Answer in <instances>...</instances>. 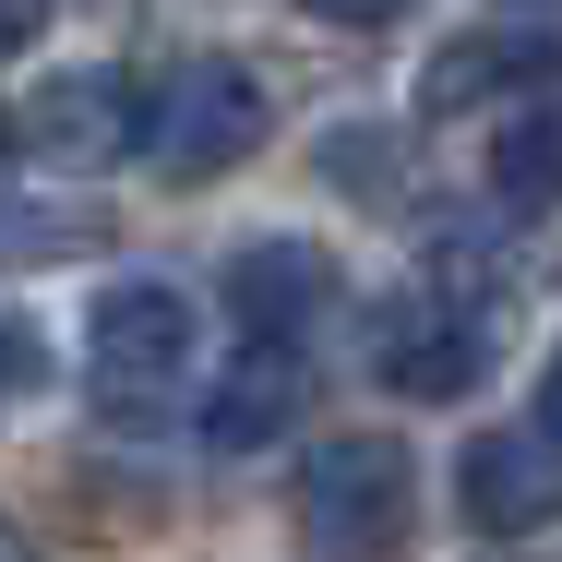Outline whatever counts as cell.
Returning a JSON list of instances; mask_svg holds the SVG:
<instances>
[{
    "label": "cell",
    "instance_id": "obj_15",
    "mask_svg": "<svg viewBox=\"0 0 562 562\" xmlns=\"http://www.w3.org/2000/svg\"><path fill=\"white\" fill-rule=\"evenodd\" d=\"M539 431L562 443V347H551V371H539Z\"/></svg>",
    "mask_w": 562,
    "mask_h": 562
},
{
    "label": "cell",
    "instance_id": "obj_14",
    "mask_svg": "<svg viewBox=\"0 0 562 562\" xmlns=\"http://www.w3.org/2000/svg\"><path fill=\"white\" fill-rule=\"evenodd\" d=\"M36 36H48V0H0V60H24Z\"/></svg>",
    "mask_w": 562,
    "mask_h": 562
},
{
    "label": "cell",
    "instance_id": "obj_11",
    "mask_svg": "<svg viewBox=\"0 0 562 562\" xmlns=\"http://www.w3.org/2000/svg\"><path fill=\"white\" fill-rule=\"evenodd\" d=\"M324 180L359 192V204H383L395 192V132H324Z\"/></svg>",
    "mask_w": 562,
    "mask_h": 562
},
{
    "label": "cell",
    "instance_id": "obj_12",
    "mask_svg": "<svg viewBox=\"0 0 562 562\" xmlns=\"http://www.w3.org/2000/svg\"><path fill=\"white\" fill-rule=\"evenodd\" d=\"M36 371H48V347H36V324H24V312H0V407H12V395H24Z\"/></svg>",
    "mask_w": 562,
    "mask_h": 562
},
{
    "label": "cell",
    "instance_id": "obj_8",
    "mask_svg": "<svg viewBox=\"0 0 562 562\" xmlns=\"http://www.w3.org/2000/svg\"><path fill=\"white\" fill-rule=\"evenodd\" d=\"M454 503H467V527H491V539L551 527L562 515V443L551 431H479V443L454 454Z\"/></svg>",
    "mask_w": 562,
    "mask_h": 562
},
{
    "label": "cell",
    "instance_id": "obj_9",
    "mask_svg": "<svg viewBox=\"0 0 562 562\" xmlns=\"http://www.w3.org/2000/svg\"><path fill=\"white\" fill-rule=\"evenodd\" d=\"M300 407H312L300 347H263V336H251L239 359H227V383L204 395V443H216V454H263L288 419H300Z\"/></svg>",
    "mask_w": 562,
    "mask_h": 562
},
{
    "label": "cell",
    "instance_id": "obj_6",
    "mask_svg": "<svg viewBox=\"0 0 562 562\" xmlns=\"http://www.w3.org/2000/svg\"><path fill=\"white\" fill-rule=\"evenodd\" d=\"M551 85H562V24H467L431 48L419 109L454 120V109H503V97H551Z\"/></svg>",
    "mask_w": 562,
    "mask_h": 562
},
{
    "label": "cell",
    "instance_id": "obj_5",
    "mask_svg": "<svg viewBox=\"0 0 562 562\" xmlns=\"http://www.w3.org/2000/svg\"><path fill=\"white\" fill-rule=\"evenodd\" d=\"M132 132H144V85L109 72V60H72V72H48V85L12 109V144H24L36 168H120Z\"/></svg>",
    "mask_w": 562,
    "mask_h": 562
},
{
    "label": "cell",
    "instance_id": "obj_2",
    "mask_svg": "<svg viewBox=\"0 0 562 562\" xmlns=\"http://www.w3.org/2000/svg\"><path fill=\"white\" fill-rule=\"evenodd\" d=\"M180 383H192V300L156 288V276L97 288V324H85V395H97V419L144 431V419H168Z\"/></svg>",
    "mask_w": 562,
    "mask_h": 562
},
{
    "label": "cell",
    "instance_id": "obj_7",
    "mask_svg": "<svg viewBox=\"0 0 562 562\" xmlns=\"http://www.w3.org/2000/svg\"><path fill=\"white\" fill-rule=\"evenodd\" d=\"M216 300H227V324H239V336L300 347L324 312H336V251H324V239H239V251H227V276H216Z\"/></svg>",
    "mask_w": 562,
    "mask_h": 562
},
{
    "label": "cell",
    "instance_id": "obj_1",
    "mask_svg": "<svg viewBox=\"0 0 562 562\" xmlns=\"http://www.w3.org/2000/svg\"><path fill=\"white\" fill-rule=\"evenodd\" d=\"M263 132H276L263 72L227 60V48H192V60H168V72L144 85V132H132V156H144L156 180H216V168H239Z\"/></svg>",
    "mask_w": 562,
    "mask_h": 562
},
{
    "label": "cell",
    "instance_id": "obj_4",
    "mask_svg": "<svg viewBox=\"0 0 562 562\" xmlns=\"http://www.w3.org/2000/svg\"><path fill=\"white\" fill-rule=\"evenodd\" d=\"M419 515V467L395 431H336L300 467V539L312 551H395Z\"/></svg>",
    "mask_w": 562,
    "mask_h": 562
},
{
    "label": "cell",
    "instance_id": "obj_3",
    "mask_svg": "<svg viewBox=\"0 0 562 562\" xmlns=\"http://www.w3.org/2000/svg\"><path fill=\"white\" fill-rule=\"evenodd\" d=\"M491 312H479V288H383L371 312H359V359H371V383H395V395H419V407H454V395H479L491 383Z\"/></svg>",
    "mask_w": 562,
    "mask_h": 562
},
{
    "label": "cell",
    "instance_id": "obj_16",
    "mask_svg": "<svg viewBox=\"0 0 562 562\" xmlns=\"http://www.w3.org/2000/svg\"><path fill=\"white\" fill-rule=\"evenodd\" d=\"M0 551H24V539H12V527H0Z\"/></svg>",
    "mask_w": 562,
    "mask_h": 562
},
{
    "label": "cell",
    "instance_id": "obj_10",
    "mask_svg": "<svg viewBox=\"0 0 562 562\" xmlns=\"http://www.w3.org/2000/svg\"><path fill=\"white\" fill-rule=\"evenodd\" d=\"M491 192H503V216H562V85L503 120V144H491Z\"/></svg>",
    "mask_w": 562,
    "mask_h": 562
},
{
    "label": "cell",
    "instance_id": "obj_13",
    "mask_svg": "<svg viewBox=\"0 0 562 562\" xmlns=\"http://www.w3.org/2000/svg\"><path fill=\"white\" fill-rule=\"evenodd\" d=\"M407 0H312V24H347V36H383Z\"/></svg>",
    "mask_w": 562,
    "mask_h": 562
}]
</instances>
